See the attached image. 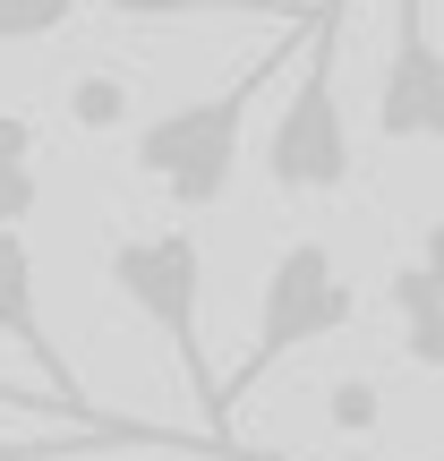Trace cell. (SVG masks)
<instances>
[{
  "instance_id": "obj_5",
  "label": "cell",
  "mask_w": 444,
  "mask_h": 461,
  "mask_svg": "<svg viewBox=\"0 0 444 461\" xmlns=\"http://www.w3.org/2000/svg\"><path fill=\"white\" fill-rule=\"evenodd\" d=\"M376 137L394 146H444V43L428 0H394V43L376 77Z\"/></svg>"
},
{
  "instance_id": "obj_3",
  "label": "cell",
  "mask_w": 444,
  "mask_h": 461,
  "mask_svg": "<svg viewBox=\"0 0 444 461\" xmlns=\"http://www.w3.org/2000/svg\"><path fill=\"white\" fill-rule=\"evenodd\" d=\"M350 316H359V291H350L342 257H333L325 240H291L274 265H265V282H257V333H248V359L231 367V384L214 393V428L274 376L282 359H299L308 342L350 333Z\"/></svg>"
},
{
  "instance_id": "obj_4",
  "label": "cell",
  "mask_w": 444,
  "mask_h": 461,
  "mask_svg": "<svg viewBox=\"0 0 444 461\" xmlns=\"http://www.w3.org/2000/svg\"><path fill=\"white\" fill-rule=\"evenodd\" d=\"M103 274H112V291L171 342V367H180L205 436H222L214 428V359H205V248H197V230H188V222L129 230V240H112Z\"/></svg>"
},
{
  "instance_id": "obj_1",
  "label": "cell",
  "mask_w": 444,
  "mask_h": 461,
  "mask_svg": "<svg viewBox=\"0 0 444 461\" xmlns=\"http://www.w3.org/2000/svg\"><path fill=\"white\" fill-rule=\"evenodd\" d=\"M308 17H316V9H308ZM308 17H291L282 34H265V43L240 60V77H231L222 95L171 103V112H154L146 129H137V171H146L180 214H214V205L231 197V171H240V146H248V112H257V95H265L274 77H291L299 43H308Z\"/></svg>"
},
{
  "instance_id": "obj_8",
  "label": "cell",
  "mask_w": 444,
  "mask_h": 461,
  "mask_svg": "<svg viewBox=\"0 0 444 461\" xmlns=\"http://www.w3.org/2000/svg\"><path fill=\"white\" fill-rule=\"evenodd\" d=\"M43 205V129L26 112H0V230H26Z\"/></svg>"
},
{
  "instance_id": "obj_16",
  "label": "cell",
  "mask_w": 444,
  "mask_h": 461,
  "mask_svg": "<svg viewBox=\"0 0 444 461\" xmlns=\"http://www.w3.org/2000/svg\"><path fill=\"white\" fill-rule=\"evenodd\" d=\"M419 265H428V274H444V222L428 230V240H419Z\"/></svg>"
},
{
  "instance_id": "obj_12",
  "label": "cell",
  "mask_w": 444,
  "mask_h": 461,
  "mask_svg": "<svg viewBox=\"0 0 444 461\" xmlns=\"http://www.w3.org/2000/svg\"><path fill=\"white\" fill-rule=\"evenodd\" d=\"M77 17V0H0V43H34V34H60Z\"/></svg>"
},
{
  "instance_id": "obj_7",
  "label": "cell",
  "mask_w": 444,
  "mask_h": 461,
  "mask_svg": "<svg viewBox=\"0 0 444 461\" xmlns=\"http://www.w3.org/2000/svg\"><path fill=\"white\" fill-rule=\"evenodd\" d=\"M0 333L43 367V393L60 402V411L86 419V384H77L68 350L51 342V325H43V291H34V248H26V230H0Z\"/></svg>"
},
{
  "instance_id": "obj_9",
  "label": "cell",
  "mask_w": 444,
  "mask_h": 461,
  "mask_svg": "<svg viewBox=\"0 0 444 461\" xmlns=\"http://www.w3.org/2000/svg\"><path fill=\"white\" fill-rule=\"evenodd\" d=\"M129 26H171V17H299L291 0H95Z\"/></svg>"
},
{
  "instance_id": "obj_6",
  "label": "cell",
  "mask_w": 444,
  "mask_h": 461,
  "mask_svg": "<svg viewBox=\"0 0 444 461\" xmlns=\"http://www.w3.org/2000/svg\"><path fill=\"white\" fill-rule=\"evenodd\" d=\"M77 453H188V461H291V453H240L222 436H180L154 419H60L51 436H0V461H77Z\"/></svg>"
},
{
  "instance_id": "obj_15",
  "label": "cell",
  "mask_w": 444,
  "mask_h": 461,
  "mask_svg": "<svg viewBox=\"0 0 444 461\" xmlns=\"http://www.w3.org/2000/svg\"><path fill=\"white\" fill-rule=\"evenodd\" d=\"M0 411H9V419H77V411H60L51 393H17V384H0ZM86 419H95V411H86Z\"/></svg>"
},
{
  "instance_id": "obj_13",
  "label": "cell",
  "mask_w": 444,
  "mask_h": 461,
  "mask_svg": "<svg viewBox=\"0 0 444 461\" xmlns=\"http://www.w3.org/2000/svg\"><path fill=\"white\" fill-rule=\"evenodd\" d=\"M120 112H129L120 77H77V86H68V120H77V129H112Z\"/></svg>"
},
{
  "instance_id": "obj_2",
  "label": "cell",
  "mask_w": 444,
  "mask_h": 461,
  "mask_svg": "<svg viewBox=\"0 0 444 461\" xmlns=\"http://www.w3.org/2000/svg\"><path fill=\"white\" fill-rule=\"evenodd\" d=\"M342 26H350V0H316L308 17V43L291 60V103H282L274 137H265V180L282 197H342L350 188V120H342Z\"/></svg>"
},
{
  "instance_id": "obj_11",
  "label": "cell",
  "mask_w": 444,
  "mask_h": 461,
  "mask_svg": "<svg viewBox=\"0 0 444 461\" xmlns=\"http://www.w3.org/2000/svg\"><path fill=\"white\" fill-rule=\"evenodd\" d=\"M385 299H394L402 325H419V316H444V274H428L419 257H402V265H394V282H385Z\"/></svg>"
},
{
  "instance_id": "obj_10",
  "label": "cell",
  "mask_w": 444,
  "mask_h": 461,
  "mask_svg": "<svg viewBox=\"0 0 444 461\" xmlns=\"http://www.w3.org/2000/svg\"><path fill=\"white\" fill-rule=\"evenodd\" d=\"M325 428H333V436H376V428H385L376 376H333V384H325Z\"/></svg>"
},
{
  "instance_id": "obj_14",
  "label": "cell",
  "mask_w": 444,
  "mask_h": 461,
  "mask_svg": "<svg viewBox=\"0 0 444 461\" xmlns=\"http://www.w3.org/2000/svg\"><path fill=\"white\" fill-rule=\"evenodd\" d=\"M402 359H411V367H444V316H419V325H402Z\"/></svg>"
}]
</instances>
